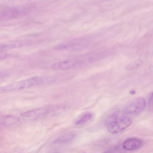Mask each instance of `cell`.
<instances>
[{
    "label": "cell",
    "instance_id": "cell-1",
    "mask_svg": "<svg viewBox=\"0 0 153 153\" xmlns=\"http://www.w3.org/2000/svg\"><path fill=\"white\" fill-rule=\"evenodd\" d=\"M56 77L50 76H36L15 82L0 88V91L20 90L32 86L45 84L56 81Z\"/></svg>",
    "mask_w": 153,
    "mask_h": 153
},
{
    "label": "cell",
    "instance_id": "cell-2",
    "mask_svg": "<svg viewBox=\"0 0 153 153\" xmlns=\"http://www.w3.org/2000/svg\"><path fill=\"white\" fill-rule=\"evenodd\" d=\"M146 105L145 99L138 97L134 100L124 108L123 114L124 116L130 117L136 116L143 111Z\"/></svg>",
    "mask_w": 153,
    "mask_h": 153
},
{
    "label": "cell",
    "instance_id": "cell-3",
    "mask_svg": "<svg viewBox=\"0 0 153 153\" xmlns=\"http://www.w3.org/2000/svg\"><path fill=\"white\" fill-rule=\"evenodd\" d=\"M132 123L130 117L124 116L109 124L107 129L109 133L116 134L129 126Z\"/></svg>",
    "mask_w": 153,
    "mask_h": 153
},
{
    "label": "cell",
    "instance_id": "cell-4",
    "mask_svg": "<svg viewBox=\"0 0 153 153\" xmlns=\"http://www.w3.org/2000/svg\"><path fill=\"white\" fill-rule=\"evenodd\" d=\"M79 66L76 60L74 58L53 63L51 65V68L55 70H65Z\"/></svg>",
    "mask_w": 153,
    "mask_h": 153
},
{
    "label": "cell",
    "instance_id": "cell-5",
    "mask_svg": "<svg viewBox=\"0 0 153 153\" xmlns=\"http://www.w3.org/2000/svg\"><path fill=\"white\" fill-rule=\"evenodd\" d=\"M142 142L140 139L133 138L127 140L123 143V148L128 151L133 150L139 148Z\"/></svg>",
    "mask_w": 153,
    "mask_h": 153
},
{
    "label": "cell",
    "instance_id": "cell-6",
    "mask_svg": "<svg viewBox=\"0 0 153 153\" xmlns=\"http://www.w3.org/2000/svg\"><path fill=\"white\" fill-rule=\"evenodd\" d=\"M76 135L73 133L66 134L57 138L53 142L54 143H58L69 141L76 137Z\"/></svg>",
    "mask_w": 153,
    "mask_h": 153
},
{
    "label": "cell",
    "instance_id": "cell-7",
    "mask_svg": "<svg viewBox=\"0 0 153 153\" xmlns=\"http://www.w3.org/2000/svg\"><path fill=\"white\" fill-rule=\"evenodd\" d=\"M45 110L38 109L26 111L21 114V116L23 117H29L44 113Z\"/></svg>",
    "mask_w": 153,
    "mask_h": 153
},
{
    "label": "cell",
    "instance_id": "cell-8",
    "mask_svg": "<svg viewBox=\"0 0 153 153\" xmlns=\"http://www.w3.org/2000/svg\"><path fill=\"white\" fill-rule=\"evenodd\" d=\"M142 63L143 61L140 59L135 60L127 65L126 67V69L128 71L133 70L140 66Z\"/></svg>",
    "mask_w": 153,
    "mask_h": 153
},
{
    "label": "cell",
    "instance_id": "cell-9",
    "mask_svg": "<svg viewBox=\"0 0 153 153\" xmlns=\"http://www.w3.org/2000/svg\"><path fill=\"white\" fill-rule=\"evenodd\" d=\"M92 117L90 113H87L83 114L82 117L75 123L76 125H81L90 120Z\"/></svg>",
    "mask_w": 153,
    "mask_h": 153
},
{
    "label": "cell",
    "instance_id": "cell-10",
    "mask_svg": "<svg viewBox=\"0 0 153 153\" xmlns=\"http://www.w3.org/2000/svg\"><path fill=\"white\" fill-rule=\"evenodd\" d=\"M17 120L16 118L13 116H7L4 118L3 121L4 124L9 125L16 122Z\"/></svg>",
    "mask_w": 153,
    "mask_h": 153
},
{
    "label": "cell",
    "instance_id": "cell-11",
    "mask_svg": "<svg viewBox=\"0 0 153 153\" xmlns=\"http://www.w3.org/2000/svg\"><path fill=\"white\" fill-rule=\"evenodd\" d=\"M119 111H116L111 114L108 117L107 120V122L108 124L116 120L118 118Z\"/></svg>",
    "mask_w": 153,
    "mask_h": 153
},
{
    "label": "cell",
    "instance_id": "cell-12",
    "mask_svg": "<svg viewBox=\"0 0 153 153\" xmlns=\"http://www.w3.org/2000/svg\"><path fill=\"white\" fill-rule=\"evenodd\" d=\"M153 102V94L152 93L151 94L149 99V107L151 108Z\"/></svg>",
    "mask_w": 153,
    "mask_h": 153
},
{
    "label": "cell",
    "instance_id": "cell-13",
    "mask_svg": "<svg viewBox=\"0 0 153 153\" xmlns=\"http://www.w3.org/2000/svg\"><path fill=\"white\" fill-rule=\"evenodd\" d=\"M130 94H135V91L134 90H133V91H131L130 92Z\"/></svg>",
    "mask_w": 153,
    "mask_h": 153
}]
</instances>
